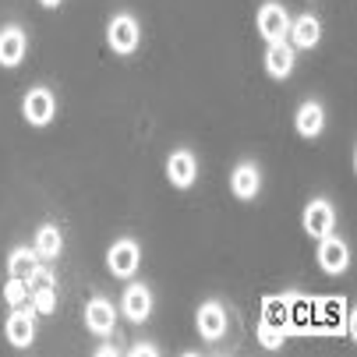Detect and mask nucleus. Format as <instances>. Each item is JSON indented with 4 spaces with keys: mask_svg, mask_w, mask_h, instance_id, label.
<instances>
[{
    "mask_svg": "<svg viewBox=\"0 0 357 357\" xmlns=\"http://www.w3.org/2000/svg\"><path fill=\"white\" fill-rule=\"evenodd\" d=\"M29 294L32 290H46V287H57V276H54V269H43V266H36L32 273H29Z\"/></svg>",
    "mask_w": 357,
    "mask_h": 357,
    "instance_id": "22",
    "label": "nucleus"
},
{
    "mask_svg": "<svg viewBox=\"0 0 357 357\" xmlns=\"http://www.w3.org/2000/svg\"><path fill=\"white\" fill-rule=\"evenodd\" d=\"M29 297H32V312H36V315H50V312L57 308V290H54V287H46V290H32Z\"/></svg>",
    "mask_w": 357,
    "mask_h": 357,
    "instance_id": "21",
    "label": "nucleus"
},
{
    "mask_svg": "<svg viewBox=\"0 0 357 357\" xmlns=\"http://www.w3.org/2000/svg\"><path fill=\"white\" fill-rule=\"evenodd\" d=\"M85 326H89V333H96V336H110L114 326H117V308H114L107 297H92V301L85 304Z\"/></svg>",
    "mask_w": 357,
    "mask_h": 357,
    "instance_id": "7",
    "label": "nucleus"
},
{
    "mask_svg": "<svg viewBox=\"0 0 357 357\" xmlns=\"http://www.w3.org/2000/svg\"><path fill=\"white\" fill-rule=\"evenodd\" d=\"M54 114H57V99H54V92H50V89L36 85V89L25 92V99H22V117H25L32 128H46L50 121H54Z\"/></svg>",
    "mask_w": 357,
    "mask_h": 357,
    "instance_id": "1",
    "label": "nucleus"
},
{
    "mask_svg": "<svg viewBox=\"0 0 357 357\" xmlns=\"http://www.w3.org/2000/svg\"><path fill=\"white\" fill-rule=\"evenodd\" d=\"M4 333H8V343L11 347H32V340H36V322H32V312H25V308H15V315L8 319V326H4Z\"/></svg>",
    "mask_w": 357,
    "mask_h": 357,
    "instance_id": "15",
    "label": "nucleus"
},
{
    "mask_svg": "<svg viewBox=\"0 0 357 357\" xmlns=\"http://www.w3.org/2000/svg\"><path fill=\"white\" fill-rule=\"evenodd\" d=\"M319 266H322V273L340 276V273L350 266V248H347L340 237H333V234L319 237Z\"/></svg>",
    "mask_w": 357,
    "mask_h": 357,
    "instance_id": "6",
    "label": "nucleus"
},
{
    "mask_svg": "<svg viewBox=\"0 0 357 357\" xmlns=\"http://www.w3.org/2000/svg\"><path fill=\"white\" fill-rule=\"evenodd\" d=\"M131 354H135V357H156L160 350L152 347V343H145V340H142V343H135V347H131Z\"/></svg>",
    "mask_w": 357,
    "mask_h": 357,
    "instance_id": "24",
    "label": "nucleus"
},
{
    "mask_svg": "<svg viewBox=\"0 0 357 357\" xmlns=\"http://www.w3.org/2000/svg\"><path fill=\"white\" fill-rule=\"evenodd\" d=\"M294 128L301 138H319L326 131V110L322 103H315V99H308V103L297 107V117H294Z\"/></svg>",
    "mask_w": 357,
    "mask_h": 357,
    "instance_id": "11",
    "label": "nucleus"
},
{
    "mask_svg": "<svg viewBox=\"0 0 357 357\" xmlns=\"http://www.w3.org/2000/svg\"><path fill=\"white\" fill-rule=\"evenodd\" d=\"M96 357H117V347H99Z\"/></svg>",
    "mask_w": 357,
    "mask_h": 357,
    "instance_id": "25",
    "label": "nucleus"
},
{
    "mask_svg": "<svg viewBox=\"0 0 357 357\" xmlns=\"http://www.w3.org/2000/svg\"><path fill=\"white\" fill-rule=\"evenodd\" d=\"M22 57H25V32L18 25H4L0 29V64L18 68Z\"/></svg>",
    "mask_w": 357,
    "mask_h": 357,
    "instance_id": "13",
    "label": "nucleus"
},
{
    "mask_svg": "<svg viewBox=\"0 0 357 357\" xmlns=\"http://www.w3.org/2000/svg\"><path fill=\"white\" fill-rule=\"evenodd\" d=\"M4 301L11 304V308H22V304L29 301V283L18 280V276H8V283H4Z\"/></svg>",
    "mask_w": 357,
    "mask_h": 357,
    "instance_id": "20",
    "label": "nucleus"
},
{
    "mask_svg": "<svg viewBox=\"0 0 357 357\" xmlns=\"http://www.w3.org/2000/svg\"><path fill=\"white\" fill-rule=\"evenodd\" d=\"M259 188H262V170H259V167L248 163V160L234 167V174H230V191H234V198L251 202L255 195H259Z\"/></svg>",
    "mask_w": 357,
    "mask_h": 357,
    "instance_id": "9",
    "label": "nucleus"
},
{
    "mask_svg": "<svg viewBox=\"0 0 357 357\" xmlns=\"http://www.w3.org/2000/svg\"><path fill=\"white\" fill-rule=\"evenodd\" d=\"M287 36L294 39V46L312 50V46L322 39V25H319V18H315V15H301V18H294V22H290V32H287Z\"/></svg>",
    "mask_w": 357,
    "mask_h": 357,
    "instance_id": "16",
    "label": "nucleus"
},
{
    "mask_svg": "<svg viewBox=\"0 0 357 357\" xmlns=\"http://www.w3.org/2000/svg\"><path fill=\"white\" fill-rule=\"evenodd\" d=\"M195 326H198V336L202 340H209V343H216L223 333H227V308L220 301H206L198 308V315H195Z\"/></svg>",
    "mask_w": 357,
    "mask_h": 357,
    "instance_id": "5",
    "label": "nucleus"
},
{
    "mask_svg": "<svg viewBox=\"0 0 357 357\" xmlns=\"http://www.w3.org/2000/svg\"><path fill=\"white\" fill-rule=\"evenodd\" d=\"M43 8H61V0H39Z\"/></svg>",
    "mask_w": 357,
    "mask_h": 357,
    "instance_id": "26",
    "label": "nucleus"
},
{
    "mask_svg": "<svg viewBox=\"0 0 357 357\" xmlns=\"http://www.w3.org/2000/svg\"><path fill=\"white\" fill-rule=\"evenodd\" d=\"M36 255L39 259H57V255L64 251V234H61V227L57 223H43L39 230H36Z\"/></svg>",
    "mask_w": 357,
    "mask_h": 357,
    "instance_id": "17",
    "label": "nucleus"
},
{
    "mask_svg": "<svg viewBox=\"0 0 357 357\" xmlns=\"http://www.w3.org/2000/svg\"><path fill=\"white\" fill-rule=\"evenodd\" d=\"M195 177H198V160L191 156V152H170V160H167V181L174 184V188H181V191H188L191 184H195Z\"/></svg>",
    "mask_w": 357,
    "mask_h": 357,
    "instance_id": "10",
    "label": "nucleus"
},
{
    "mask_svg": "<svg viewBox=\"0 0 357 357\" xmlns=\"http://www.w3.org/2000/svg\"><path fill=\"white\" fill-rule=\"evenodd\" d=\"M107 43H110L114 54H121V57L135 54L138 43H142V29H138V22H135L131 15H114L110 25H107Z\"/></svg>",
    "mask_w": 357,
    "mask_h": 357,
    "instance_id": "2",
    "label": "nucleus"
},
{
    "mask_svg": "<svg viewBox=\"0 0 357 357\" xmlns=\"http://www.w3.org/2000/svg\"><path fill=\"white\" fill-rule=\"evenodd\" d=\"M283 340H287V329H283V326H273V322L259 319V343H262L266 350H280Z\"/></svg>",
    "mask_w": 357,
    "mask_h": 357,
    "instance_id": "19",
    "label": "nucleus"
},
{
    "mask_svg": "<svg viewBox=\"0 0 357 357\" xmlns=\"http://www.w3.org/2000/svg\"><path fill=\"white\" fill-rule=\"evenodd\" d=\"M259 36L266 39V43H280V39H287V32H290V15H287V8L283 4H276V0H269V4H262L259 8Z\"/></svg>",
    "mask_w": 357,
    "mask_h": 357,
    "instance_id": "4",
    "label": "nucleus"
},
{
    "mask_svg": "<svg viewBox=\"0 0 357 357\" xmlns=\"http://www.w3.org/2000/svg\"><path fill=\"white\" fill-rule=\"evenodd\" d=\"M36 248H25V244H18L11 255H8V273L11 276H18V280H29V273L36 269Z\"/></svg>",
    "mask_w": 357,
    "mask_h": 357,
    "instance_id": "18",
    "label": "nucleus"
},
{
    "mask_svg": "<svg viewBox=\"0 0 357 357\" xmlns=\"http://www.w3.org/2000/svg\"><path fill=\"white\" fill-rule=\"evenodd\" d=\"M266 322H273V326H283L287 329V319H283V301H276V297H269L266 301V315H262Z\"/></svg>",
    "mask_w": 357,
    "mask_h": 357,
    "instance_id": "23",
    "label": "nucleus"
},
{
    "mask_svg": "<svg viewBox=\"0 0 357 357\" xmlns=\"http://www.w3.org/2000/svg\"><path fill=\"white\" fill-rule=\"evenodd\" d=\"M121 308H124V315H128L131 322H145V319L152 315V290H149L145 283L128 287V290H124V301H121Z\"/></svg>",
    "mask_w": 357,
    "mask_h": 357,
    "instance_id": "12",
    "label": "nucleus"
},
{
    "mask_svg": "<svg viewBox=\"0 0 357 357\" xmlns=\"http://www.w3.org/2000/svg\"><path fill=\"white\" fill-rule=\"evenodd\" d=\"M294 64H297V54H294V46H290L287 39L269 43V50H266V71H269L273 78H287V75L294 71Z\"/></svg>",
    "mask_w": 357,
    "mask_h": 357,
    "instance_id": "14",
    "label": "nucleus"
},
{
    "mask_svg": "<svg viewBox=\"0 0 357 357\" xmlns=\"http://www.w3.org/2000/svg\"><path fill=\"white\" fill-rule=\"evenodd\" d=\"M333 223H336V213L326 198H312L308 209H304V234L308 237H326L333 234Z\"/></svg>",
    "mask_w": 357,
    "mask_h": 357,
    "instance_id": "8",
    "label": "nucleus"
},
{
    "mask_svg": "<svg viewBox=\"0 0 357 357\" xmlns=\"http://www.w3.org/2000/svg\"><path fill=\"white\" fill-rule=\"evenodd\" d=\"M138 266H142V251H138V244L135 241H117V244H110V251H107V269L117 276V280H128V276H135L138 273Z\"/></svg>",
    "mask_w": 357,
    "mask_h": 357,
    "instance_id": "3",
    "label": "nucleus"
}]
</instances>
